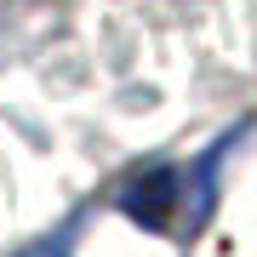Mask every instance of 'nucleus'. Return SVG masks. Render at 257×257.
<instances>
[]
</instances>
